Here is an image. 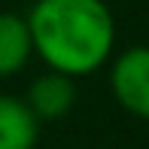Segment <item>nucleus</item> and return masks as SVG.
Masks as SVG:
<instances>
[{"mask_svg":"<svg viewBox=\"0 0 149 149\" xmlns=\"http://www.w3.org/2000/svg\"><path fill=\"white\" fill-rule=\"evenodd\" d=\"M33 58L28 18L18 12H0V79L22 73Z\"/></svg>","mask_w":149,"mask_h":149,"instance_id":"5","label":"nucleus"},{"mask_svg":"<svg viewBox=\"0 0 149 149\" xmlns=\"http://www.w3.org/2000/svg\"><path fill=\"white\" fill-rule=\"evenodd\" d=\"M40 119L28 100L15 94H0V149H37Z\"/></svg>","mask_w":149,"mask_h":149,"instance_id":"4","label":"nucleus"},{"mask_svg":"<svg viewBox=\"0 0 149 149\" xmlns=\"http://www.w3.org/2000/svg\"><path fill=\"white\" fill-rule=\"evenodd\" d=\"M24 100L40 122H58L76 107V79L46 67V73L28 85Z\"/></svg>","mask_w":149,"mask_h":149,"instance_id":"3","label":"nucleus"},{"mask_svg":"<svg viewBox=\"0 0 149 149\" xmlns=\"http://www.w3.org/2000/svg\"><path fill=\"white\" fill-rule=\"evenodd\" d=\"M110 91L125 113L149 122V46H131L113 58Z\"/></svg>","mask_w":149,"mask_h":149,"instance_id":"2","label":"nucleus"},{"mask_svg":"<svg viewBox=\"0 0 149 149\" xmlns=\"http://www.w3.org/2000/svg\"><path fill=\"white\" fill-rule=\"evenodd\" d=\"M33 55L49 70L82 79L116 49V18L104 0H33L28 15Z\"/></svg>","mask_w":149,"mask_h":149,"instance_id":"1","label":"nucleus"}]
</instances>
